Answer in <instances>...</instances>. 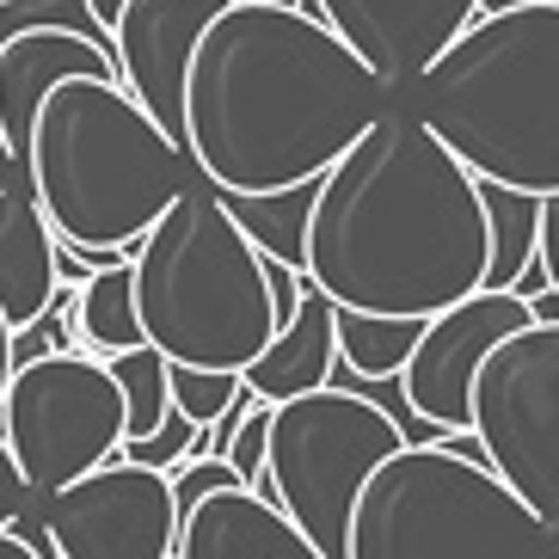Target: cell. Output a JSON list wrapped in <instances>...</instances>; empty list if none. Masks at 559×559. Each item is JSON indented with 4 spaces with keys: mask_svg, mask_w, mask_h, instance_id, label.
<instances>
[{
    "mask_svg": "<svg viewBox=\"0 0 559 559\" xmlns=\"http://www.w3.org/2000/svg\"><path fill=\"white\" fill-rule=\"evenodd\" d=\"M19 179L56 240L86 271H105L130 259V247L191 185V160L117 74H68L25 123Z\"/></svg>",
    "mask_w": 559,
    "mask_h": 559,
    "instance_id": "cell-3",
    "label": "cell"
},
{
    "mask_svg": "<svg viewBox=\"0 0 559 559\" xmlns=\"http://www.w3.org/2000/svg\"><path fill=\"white\" fill-rule=\"evenodd\" d=\"M498 7H528V0H479V13H498ZM559 7V0H554Z\"/></svg>",
    "mask_w": 559,
    "mask_h": 559,
    "instance_id": "cell-34",
    "label": "cell"
},
{
    "mask_svg": "<svg viewBox=\"0 0 559 559\" xmlns=\"http://www.w3.org/2000/svg\"><path fill=\"white\" fill-rule=\"evenodd\" d=\"M166 394H173V412L191 418V425H210L234 400L247 394V381L234 369H191V362H166Z\"/></svg>",
    "mask_w": 559,
    "mask_h": 559,
    "instance_id": "cell-23",
    "label": "cell"
},
{
    "mask_svg": "<svg viewBox=\"0 0 559 559\" xmlns=\"http://www.w3.org/2000/svg\"><path fill=\"white\" fill-rule=\"evenodd\" d=\"M528 296L523 289H474V296L437 308L430 320H418V338H412L406 362H400V394L406 412L425 418L437 430H467V388H474V369L486 362V350L504 338V332L528 326Z\"/></svg>",
    "mask_w": 559,
    "mask_h": 559,
    "instance_id": "cell-11",
    "label": "cell"
},
{
    "mask_svg": "<svg viewBox=\"0 0 559 559\" xmlns=\"http://www.w3.org/2000/svg\"><path fill=\"white\" fill-rule=\"evenodd\" d=\"M7 376H13V326L0 313V394H7Z\"/></svg>",
    "mask_w": 559,
    "mask_h": 559,
    "instance_id": "cell-30",
    "label": "cell"
},
{
    "mask_svg": "<svg viewBox=\"0 0 559 559\" xmlns=\"http://www.w3.org/2000/svg\"><path fill=\"white\" fill-rule=\"evenodd\" d=\"M86 13H93V25H99V32H105V25H111V19H117V0H86Z\"/></svg>",
    "mask_w": 559,
    "mask_h": 559,
    "instance_id": "cell-33",
    "label": "cell"
},
{
    "mask_svg": "<svg viewBox=\"0 0 559 559\" xmlns=\"http://www.w3.org/2000/svg\"><path fill=\"white\" fill-rule=\"evenodd\" d=\"M228 0H117V19L105 25V50L117 62V81L142 111L179 142L185 123V68L198 50L203 25Z\"/></svg>",
    "mask_w": 559,
    "mask_h": 559,
    "instance_id": "cell-12",
    "label": "cell"
},
{
    "mask_svg": "<svg viewBox=\"0 0 559 559\" xmlns=\"http://www.w3.org/2000/svg\"><path fill=\"white\" fill-rule=\"evenodd\" d=\"M0 437L13 449L25 492L50 498L123 443V394L111 369L86 350H37L13 362L0 394Z\"/></svg>",
    "mask_w": 559,
    "mask_h": 559,
    "instance_id": "cell-9",
    "label": "cell"
},
{
    "mask_svg": "<svg viewBox=\"0 0 559 559\" xmlns=\"http://www.w3.org/2000/svg\"><path fill=\"white\" fill-rule=\"evenodd\" d=\"M479 203H486V277H479V289H523L528 264H535L542 198L504 191V185H479Z\"/></svg>",
    "mask_w": 559,
    "mask_h": 559,
    "instance_id": "cell-19",
    "label": "cell"
},
{
    "mask_svg": "<svg viewBox=\"0 0 559 559\" xmlns=\"http://www.w3.org/2000/svg\"><path fill=\"white\" fill-rule=\"evenodd\" d=\"M301 277L357 313L430 320L486 277L479 179L412 111H388L313 179Z\"/></svg>",
    "mask_w": 559,
    "mask_h": 559,
    "instance_id": "cell-2",
    "label": "cell"
},
{
    "mask_svg": "<svg viewBox=\"0 0 559 559\" xmlns=\"http://www.w3.org/2000/svg\"><path fill=\"white\" fill-rule=\"evenodd\" d=\"M191 430H198L191 418L166 412V418L148 430V437H123V443H117V455H123V461H142V467H160V474H173V467L185 461V449H191Z\"/></svg>",
    "mask_w": 559,
    "mask_h": 559,
    "instance_id": "cell-25",
    "label": "cell"
},
{
    "mask_svg": "<svg viewBox=\"0 0 559 559\" xmlns=\"http://www.w3.org/2000/svg\"><path fill=\"white\" fill-rule=\"evenodd\" d=\"M68 74H117V62L99 37L68 32V25H25V32L0 37V135L13 154L25 142L37 99Z\"/></svg>",
    "mask_w": 559,
    "mask_h": 559,
    "instance_id": "cell-15",
    "label": "cell"
},
{
    "mask_svg": "<svg viewBox=\"0 0 559 559\" xmlns=\"http://www.w3.org/2000/svg\"><path fill=\"white\" fill-rule=\"evenodd\" d=\"M388 105L394 86L320 13L228 0L185 68L179 148L222 198H271L313 185Z\"/></svg>",
    "mask_w": 559,
    "mask_h": 559,
    "instance_id": "cell-1",
    "label": "cell"
},
{
    "mask_svg": "<svg viewBox=\"0 0 559 559\" xmlns=\"http://www.w3.org/2000/svg\"><path fill=\"white\" fill-rule=\"evenodd\" d=\"M56 234L25 185L0 191V313L7 326L25 332L56 296Z\"/></svg>",
    "mask_w": 559,
    "mask_h": 559,
    "instance_id": "cell-17",
    "label": "cell"
},
{
    "mask_svg": "<svg viewBox=\"0 0 559 559\" xmlns=\"http://www.w3.org/2000/svg\"><path fill=\"white\" fill-rule=\"evenodd\" d=\"M406 111L455 154L479 185L528 198L559 191V7L474 13L449 50L406 86Z\"/></svg>",
    "mask_w": 559,
    "mask_h": 559,
    "instance_id": "cell-4",
    "label": "cell"
},
{
    "mask_svg": "<svg viewBox=\"0 0 559 559\" xmlns=\"http://www.w3.org/2000/svg\"><path fill=\"white\" fill-rule=\"evenodd\" d=\"M0 559H37V554H32V542H25L19 528H0Z\"/></svg>",
    "mask_w": 559,
    "mask_h": 559,
    "instance_id": "cell-29",
    "label": "cell"
},
{
    "mask_svg": "<svg viewBox=\"0 0 559 559\" xmlns=\"http://www.w3.org/2000/svg\"><path fill=\"white\" fill-rule=\"evenodd\" d=\"M173 504H179V516L191 504H198L203 492H215V486H240V479H234V467L222 455H198V461H179V467H173Z\"/></svg>",
    "mask_w": 559,
    "mask_h": 559,
    "instance_id": "cell-26",
    "label": "cell"
},
{
    "mask_svg": "<svg viewBox=\"0 0 559 559\" xmlns=\"http://www.w3.org/2000/svg\"><path fill=\"white\" fill-rule=\"evenodd\" d=\"M37 523L62 559H173L179 542L173 479L123 455L37 498Z\"/></svg>",
    "mask_w": 559,
    "mask_h": 559,
    "instance_id": "cell-10",
    "label": "cell"
},
{
    "mask_svg": "<svg viewBox=\"0 0 559 559\" xmlns=\"http://www.w3.org/2000/svg\"><path fill=\"white\" fill-rule=\"evenodd\" d=\"M308 191L313 185H296V191H271V198H228L234 222L247 228V240L264 252V259H283L301 271V222H308Z\"/></svg>",
    "mask_w": 559,
    "mask_h": 559,
    "instance_id": "cell-21",
    "label": "cell"
},
{
    "mask_svg": "<svg viewBox=\"0 0 559 559\" xmlns=\"http://www.w3.org/2000/svg\"><path fill=\"white\" fill-rule=\"evenodd\" d=\"M130 289L142 338L166 362L240 376L277 332L264 259L210 179L185 185L130 247Z\"/></svg>",
    "mask_w": 559,
    "mask_h": 559,
    "instance_id": "cell-5",
    "label": "cell"
},
{
    "mask_svg": "<svg viewBox=\"0 0 559 559\" xmlns=\"http://www.w3.org/2000/svg\"><path fill=\"white\" fill-rule=\"evenodd\" d=\"M412 338H418V320L332 308V345H338V362L350 369V381H394Z\"/></svg>",
    "mask_w": 559,
    "mask_h": 559,
    "instance_id": "cell-20",
    "label": "cell"
},
{
    "mask_svg": "<svg viewBox=\"0 0 559 559\" xmlns=\"http://www.w3.org/2000/svg\"><path fill=\"white\" fill-rule=\"evenodd\" d=\"M264 437H271V400L247 394V412H240V425H234L228 455H222V461H228L234 479L252 486V492H259V479H264Z\"/></svg>",
    "mask_w": 559,
    "mask_h": 559,
    "instance_id": "cell-24",
    "label": "cell"
},
{
    "mask_svg": "<svg viewBox=\"0 0 559 559\" xmlns=\"http://www.w3.org/2000/svg\"><path fill=\"white\" fill-rule=\"evenodd\" d=\"M479 455L559 535V320L504 332L467 388Z\"/></svg>",
    "mask_w": 559,
    "mask_h": 559,
    "instance_id": "cell-8",
    "label": "cell"
},
{
    "mask_svg": "<svg viewBox=\"0 0 559 559\" xmlns=\"http://www.w3.org/2000/svg\"><path fill=\"white\" fill-rule=\"evenodd\" d=\"M148 345L142 320H135V289H130V259L93 271L86 283H74V313H68V350L86 357H117V350Z\"/></svg>",
    "mask_w": 559,
    "mask_h": 559,
    "instance_id": "cell-18",
    "label": "cell"
},
{
    "mask_svg": "<svg viewBox=\"0 0 559 559\" xmlns=\"http://www.w3.org/2000/svg\"><path fill=\"white\" fill-rule=\"evenodd\" d=\"M277 7H308V13H313V0H277Z\"/></svg>",
    "mask_w": 559,
    "mask_h": 559,
    "instance_id": "cell-35",
    "label": "cell"
},
{
    "mask_svg": "<svg viewBox=\"0 0 559 559\" xmlns=\"http://www.w3.org/2000/svg\"><path fill=\"white\" fill-rule=\"evenodd\" d=\"M32 504V492H25V474H19L13 449H7V437H0V528H13V516Z\"/></svg>",
    "mask_w": 559,
    "mask_h": 559,
    "instance_id": "cell-28",
    "label": "cell"
},
{
    "mask_svg": "<svg viewBox=\"0 0 559 559\" xmlns=\"http://www.w3.org/2000/svg\"><path fill=\"white\" fill-rule=\"evenodd\" d=\"M7 185H19V154L7 148V135H0V191H7Z\"/></svg>",
    "mask_w": 559,
    "mask_h": 559,
    "instance_id": "cell-32",
    "label": "cell"
},
{
    "mask_svg": "<svg viewBox=\"0 0 559 559\" xmlns=\"http://www.w3.org/2000/svg\"><path fill=\"white\" fill-rule=\"evenodd\" d=\"M528 313H535V320H559V289H542V296H528Z\"/></svg>",
    "mask_w": 559,
    "mask_h": 559,
    "instance_id": "cell-31",
    "label": "cell"
},
{
    "mask_svg": "<svg viewBox=\"0 0 559 559\" xmlns=\"http://www.w3.org/2000/svg\"><path fill=\"white\" fill-rule=\"evenodd\" d=\"M332 369H338V345H332V301L320 289H301L296 313L271 332V345L240 369L247 394L259 400H296V394H313L326 388Z\"/></svg>",
    "mask_w": 559,
    "mask_h": 559,
    "instance_id": "cell-16",
    "label": "cell"
},
{
    "mask_svg": "<svg viewBox=\"0 0 559 559\" xmlns=\"http://www.w3.org/2000/svg\"><path fill=\"white\" fill-rule=\"evenodd\" d=\"M111 369L117 394H123V437H148L173 412V394H166V357L154 345H135V350H117V357H99Z\"/></svg>",
    "mask_w": 559,
    "mask_h": 559,
    "instance_id": "cell-22",
    "label": "cell"
},
{
    "mask_svg": "<svg viewBox=\"0 0 559 559\" xmlns=\"http://www.w3.org/2000/svg\"><path fill=\"white\" fill-rule=\"evenodd\" d=\"M313 13L345 37L381 86L406 93L449 50V37L479 13V0H313Z\"/></svg>",
    "mask_w": 559,
    "mask_h": 559,
    "instance_id": "cell-13",
    "label": "cell"
},
{
    "mask_svg": "<svg viewBox=\"0 0 559 559\" xmlns=\"http://www.w3.org/2000/svg\"><path fill=\"white\" fill-rule=\"evenodd\" d=\"M559 535L449 443H400L345 510L338 559H554Z\"/></svg>",
    "mask_w": 559,
    "mask_h": 559,
    "instance_id": "cell-6",
    "label": "cell"
},
{
    "mask_svg": "<svg viewBox=\"0 0 559 559\" xmlns=\"http://www.w3.org/2000/svg\"><path fill=\"white\" fill-rule=\"evenodd\" d=\"M412 443L406 425L388 418L357 388H313L296 400H271L259 492L289 516L326 559L345 547V510L381 455Z\"/></svg>",
    "mask_w": 559,
    "mask_h": 559,
    "instance_id": "cell-7",
    "label": "cell"
},
{
    "mask_svg": "<svg viewBox=\"0 0 559 559\" xmlns=\"http://www.w3.org/2000/svg\"><path fill=\"white\" fill-rule=\"evenodd\" d=\"M173 559H326L252 486H215L179 516Z\"/></svg>",
    "mask_w": 559,
    "mask_h": 559,
    "instance_id": "cell-14",
    "label": "cell"
},
{
    "mask_svg": "<svg viewBox=\"0 0 559 559\" xmlns=\"http://www.w3.org/2000/svg\"><path fill=\"white\" fill-rule=\"evenodd\" d=\"M554 559H559V554H554Z\"/></svg>",
    "mask_w": 559,
    "mask_h": 559,
    "instance_id": "cell-37",
    "label": "cell"
},
{
    "mask_svg": "<svg viewBox=\"0 0 559 559\" xmlns=\"http://www.w3.org/2000/svg\"><path fill=\"white\" fill-rule=\"evenodd\" d=\"M535 264H542L547 289H559V191L542 198V222H535Z\"/></svg>",
    "mask_w": 559,
    "mask_h": 559,
    "instance_id": "cell-27",
    "label": "cell"
},
{
    "mask_svg": "<svg viewBox=\"0 0 559 559\" xmlns=\"http://www.w3.org/2000/svg\"><path fill=\"white\" fill-rule=\"evenodd\" d=\"M0 7H13V0H0Z\"/></svg>",
    "mask_w": 559,
    "mask_h": 559,
    "instance_id": "cell-36",
    "label": "cell"
}]
</instances>
